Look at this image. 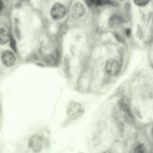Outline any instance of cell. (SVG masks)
Listing matches in <instances>:
<instances>
[{
    "label": "cell",
    "instance_id": "1",
    "mask_svg": "<svg viewBox=\"0 0 153 153\" xmlns=\"http://www.w3.org/2000/svg\"><path fill=\"white\" fill-rule=\"evenodd\" d=\"M51 132L48 126L38 128L29 138L28 146L34 153H41L49 151L52 146Z\"/></svg>",
    "mask_w": 153,
    "mask_h": 153
},
{
    "label": "cell",
    "instance_id": "2",
    "mask_svg": "<svg viewBox=\"0 0 153 153\" xmlns=\"http://www.w3.org/2000/svg\"><path fill=\"white\" fill-rule=\"evenodd\" d=\"M85 111L84 105L79 101L71 100L67 105L64 119L60 127L65 128L77 121L84 115Z\"/></svg>",
    "mask_w": 153,
    "mask_h": 153
},
{
    "label": "cell",
    "instance_id": "3",
    "mask_svg": "<svg viewBox=\"0 0 153 153\" xmlns=\"http://www.w3.org/2000/svg\"><path fill=\"white\" fill-rule=\"evenodd\" d=\"M120 68L118 62L113 59H110L107 61L105 67L107 73L111 75L117 74L119 72Z\"/></svg>",
    "mask_w": 153,
    "mask_h": 153
},
{
    "label": "cell",
    "instance_id": "4",
    "mask_svg": "<svg viewBox=\"0 0 153 153\" xmlns=\"http://www.w3.org/2000/svg\"><path fill=\"white\" fill-rule=\"evenodd\" d=\"M66 9L62 4L58 3L54 4L51 10L52 17L55 19H59L64 17L66 13Z\"/></svg>",
    "mask_w": 153,
    "mask_h": 153
},
{
    "label": "cell",
    "instance_id": "5",
    "mask_svg": "<svg viewBox=\"0 0 153 153\" xmlns=\"http://www.w3.org/2000/svg\"><path fill=\"white\" fill-rule=\"evenodd\" d=\"M1 59L3 64L7 67L13 66L16 60L15 55L9 50H6L2 52L1 55Z\"/></svg>",
    "mask_w": 153,
    "mask_h": 153
},
{
    "label": "cell",
    "instance_id": "6",
    "mask_svg": "<svg viewBox=\"0 0 153 153\" xmlns=\"http://www.w3.org/2000/svg\"><path fill=\"white\" fill-rule=\"evenodd\" d=\"M85 12V8L84 5L80 3L77 2L73 6L71 10L72 16L75 18L80 17Z\"/></svg>",
    "mask_w": 153,
    "mask_h": 153
},
{
    "label": "cell",
    "instance_id": "7",
    "mask_svg": "<svg viewBox=\"0 0 153 153\" xmlns=\"http://www.w3.org/2000/svg\"><path fill=\"white\" fill-rule=\"evenodd\" d=\"M131 101L127 97H123L119 101V105L121 109L125 112L130 114V106Z\"/></svg>",
    "mask_w": 153,
    "mask_h": 153
},
{
    "label": "cell",
    "instance_id": "8",
    "mask_svg": "<svg viewBox=\"0 0 153 153\" xmlns=\"http://www.w3.org/2000/svg\"><path fill=\"white\" fill-rule=\"evenodd\" d=\"M85 3L89 6H102L113 4L111 0H86Z\"/></svg>",
    "mask_w": 153,
    "mask_h": 153
},
{
    "label": "cell",
    "instance_id": "9",
    "mask_svg": "<svg viewBox=\"0 0 153 153\" xmlns=\"http://www.w3.org/2000/svg\"><path fill=\"white\" fill-rule=\"evenodd\" d=\"M10 35L4 28H0V45L6 44L10 40Z\"/></svg>",
    "mask_w": 153,
    "mask_h": 153
},
{
    "label": "cell",
    "instance_id": "10",
    "mask_svg": "<svg viewBox=\"0 0 153 153\" xmlns=\"http://www.w3.org/2000/svg\"><path fill=\"white\" fill-rule=\"evenodd\" d=\"M146 151V148L143 143H140L137 145L134 150V152L136 153H145Z\"/></svg>",
    "mask_w": 153,
    "mask_h": 153
},
{
    "label": "cell",
    "instance_id": "11",
    "mask_svg": "<svg viewBox=\"0 0 153 153\" xmlns=\"http://www.w3.org/2000/svg\"><path fill=\"white\" fill-rule=\"evenodd\" d=\"M134 3L137 6L143 7L147 4L150 0H133Z\"/></svg>",
    "mask_w": 153,
    "mask_h": 153
},
{
    "label": "cell",
    "instance_id": "12",
    "mask_svg": "<svg viewBox=\"0 0 153 153\" xmlns=\"http://www.w3.org/2000/svg\"><path fill=\"white\" fill-rule=\"evenodd\" d=\"M10 46L13 50L15 51H17L16 43L15 39L10 35Z\"/></svg>",
    "mask_w": 153,
    "mask_h": 153
},
{
    "label": "cell",
    "instance_id": "13",
    "mask_svg": "<svg viewBox=\"0 0 153 153\" xmlns=\"http://www.w3.org/2000/svg\"><path fill=\"white\" fill-rule=\"evenodd\" d=\"M126 33L127 36H129L131 33V30L129 29H127L126 31Z\"/></svg>",
    "mask_w": 153,
    "mask_h": 153
},
{
    "label": "cell",
    "instance_id": "14",
    "mask_svg": "<svg viewBox=\"0 0 153 153\" xmlns=\"http://www.w3.org/2000/svg\"><path fill=\"white\" fill-rule=\"evenodd\" d=\"M2 8V4L1 0H0V11L1 10Z\"/></svg>",
    "mask_w": 153,
    "mask_h": 153
},
{
    "label": "cell",
    "instance_id": "15",
    "mask_svg": "<svg viewBox=\"0 0 153 153\" xmlns=\"http://www.w3.org/2000/svg\"><path fill=\"white\" fill-rule=\"evenodd\" d=\"M37 65L40 67H43L45 66V65L42 63H37Z\"/></svg>",
    "mask_w": 153,
    "mask_h": 153
}]
</instances>
